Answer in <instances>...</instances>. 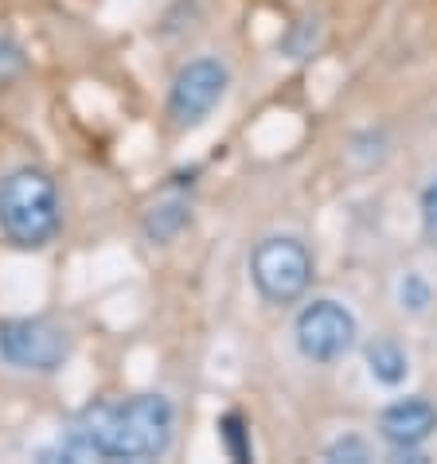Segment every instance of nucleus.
Masks as SVG:
<instances>
[{
  "mask_svg": "<svg viewBox=\"0 0 437 464\" xmlns=\"http://www.w3.org/2000/svg\"><path fill=\"white\" fill-rule=\"evenodd\" d=\"M176 414L164 394H130L86 406L59 453L67 460H157L169 453Z\"/></svg>",
  "mask_w": 437,
  "mask_h": 464,
  "instance_id": "f257e3e1",
  "label": "nucleus"
},
{
  "mask_svg": "<svg viewBox=\"0 0 437 464\" xmlns=\"http://www.w3.org/2000/svg\"><path fill=\"white\" fill-rule=\"evenodd\" d=\"M63 227V203L55 176L20 164L0 179V235L20 250H44Z\"/></svg>",
  "mask_w": 437,
  "mask_h": 464,
  "instance_id": "f03ea898",
  "label": "nucleus"
},
{
  "mask_svg": "<svg viewBox=\"0 0 437 464\" xmlns=\"http://www.w3.org/2000/svg\"><path fill=\"white\" fill-rule=\"evenodd\" d=\"M313 254L301 238L274 235L262 238L250 254V281L269 304H297L313 285Z\"/></svg>",
  "mask_w": 437,
  "mask_h": 464,
  "instance_id": "7ed1b4c3",
  "label": "nucleus"
},
{
  "mask_svg": "<svg viewBox=\"0 0 437 464\" xmlns=\"http://www.w3.org/2000/svg\"><path fill=\"white\" fill-rule=\"evenodd\" d=\"M0 359L16 371L51 375L71 359V332L51 316H12L0 320Z\"/></svg>",
  "mask_w": 437,
  "mask_h": 464,
  "instance_id": "20e7f679",
  "label": "nucleus"
},
{
  "mask_svg": "<svg viewBox=\"0 0 437 464\" xmlns=\"http://www.w3.org/2000/svg\"><path fill=\"white\" fill-rule=\"evenodd\" d=\"M355 316L340 301H308L293 320V340L308 363H340L355 347Z\"/></svg>",
  "mask_w": 437,
  "mask_h": 464,
  "instance_id": "39448f33",
  "label": "nucleus"
},
{
  "mask_svg": "<svg viewBox=\"0 0 437 464\" xmlns=\"http://www.w3.org/2000/svg\"><path fill=\"white\" fill-rule=\"evenodd\" d=\"M230 71L218 59H191L180 67L169 90V121L176 129H196L215 113V106L227 98Z\"/></svg>",
  "mask_w": 437,
  "mask_h": 464,
  "instance_id": "423d86ee",
  "label": "nucleus"
},
{
  "mask_svg": "<svg viewBox=\"0 0 437 464\" xmlns=\"http://www.w3.org/2000/svg\"><path fill=\"white\" fill-rule=\"evenodd\" d=\"M437 433V406L430 398H394V402L379 414V437L398 453L426 445Z\"/></svg>",
  "mask_w": 437,
  "mask_h": 464,
  "instance_id": "0eeeda50",
  "label": "nucleus"
},
{
  "mask_svg": "<svg viewBox=\"0 0 437 464\" xmlns=\"http://www.w3.org/2000/svg\"><path fill=\"white\" fill-rule=\"evenodd\" d=\"M367 371H371V379L375 382L398 386V382H406V375H410V359L394 340L379 336V340L367 343Z\"/></svg>",
  "mask_w": 437,
  "mask_h": 464,
  "instance_id": "6e6552de",
  "label": "nucleus"
},
{
  "mask_svg": "<svg viewBox=\"0 0 437 464\" xmlns=\"http://www.w3.org/2000/svg\"><path fill=\"white\" fill-rule=\"evenodd\" d=\"M188 218H191V211H188V199H169V203H157L149 215H145V235L152 238V242H172L180 230L188 227Z\"/></svg>",
  "mask_w": 437,
  "mask_h": 464,
  "instance_id": "1a4fd4ad",
  "label": "nucleus"
},
{
  "mask_svg": "<svg viewBox=\"0 0 437 464\" xmlns=\"http://www.w3.org/2000/svg\"><path fill=\"white\" fill-rule=\"evenodd\" d=\"M218 437H223V449H227L230 460H238V464L254 460L250 430H247V421H242V414H223L218 418Z\"/></svg>",
  "mask_w": 437,
  "mask_h": 464,
  "instance_id": "9d476101",
  "label": "nucleus"
},
{
  "mask_svg": "<svg viewBox=\"0 0 437 464\" xmlns=\"http://www.w3.org/2000/svg\"><path fill=\"white\" fill-rule=\"evenodd\" d=\"M398 296H403V308H410V313H426L430 304V285L422 281L418 274H406V281L398 285Z\"/></svg>",
  "mask_w": 437,
  "mask_h": 464,
  "instance_id": "9b49d317",
  "label": "nucleus"
},
{
  "mask_svg": "<svg viewBox=\"0 0 437 464\" xmlns=\"http://www.w3.org/2000/svg\"><path fill=\"white\" fill-rule=\"evenodd\" d=\"M24 71V51L8 40V35H0V82L16 79V74Z\"/></svg>",
  "mask_w": 437,
  "mask_h": 464,
  "instance_id": "f8f14e48",
  "label": "nucleus"
},
{
  "mask_svg": "<svg viewBox=\"0 0 437 464\" xmlns=\"http://www.w3.org/2000/svg\"><path fill=\"white\" fill-rule=\"evenodd\" d=\"M422 230H426V238L437 246V179L422 191Z\"/></svg>",
  "mask_w": 437,
  "mask_h": 464,
  "instance_id": "ddd939ff",
  "label": "nucleus"
},
{
  "mask_svg": "<svg viewBox=\"0 0 437 464\" xmlns=\"http://www.w3.org/2000/svg\"><path fill=\"white\" fill-rule=\"evenodd\" d=\"M336 457H344V460H367V445L359 441V437H348V441H336L328 449V460H336Z\"/></svg>",
  "mask_w": 437,
  "mask_h": 464,
  "instance_id": "4468645a",
  "label": "nucleus"
}]
</instances>
